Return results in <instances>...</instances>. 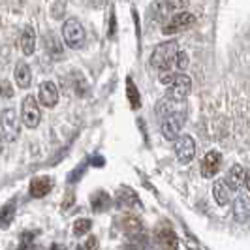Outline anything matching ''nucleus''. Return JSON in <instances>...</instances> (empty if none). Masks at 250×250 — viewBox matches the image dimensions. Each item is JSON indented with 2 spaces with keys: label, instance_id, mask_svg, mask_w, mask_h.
I'll return each instance as SVG.
<instances>
[{
  "label": "nucleus",
  "instance_id": "obj_1",
  "mask_svg": "<svg viewBox=\"0 0 250 250\" xmlns=\"http://www.w3.org/2000/svg\"><path fill=\"white\" fill-rule=\"evenodd\" d=\"M177 53H179V43L175 40H169V42H164L160 45H156L152 55H150V64L152 68H156L158 72H166V70H171V66L175 64Z\"/></svg>",
  "mask_w": 250,
  "mask_h": 250
},
{
  "label": "nucleus",
  "instance_id": "obj_2",
  "mask_svg": "<svg viewBox=\"0 0 250 250\" xmlns=\"http://www.w3.org/2000/svg\"><path fill=\"white\" fill-rule=\"evenodd\" d=\"M62 38H64V43H66L70 49H81V47L85 45V40H87L85 26L81 25L79 19L70 17V19L64 21V25H62Z\"/></svg>",
  "mask_w": 250,
  "mask_h": 250
},
{
  "label": "nucleus",
  "instance_id": "obj_3",
  "mask_svg": "<svg viewBox=\"0 0 250 250\" xmlns=\"http://www.w3.org/2000/svg\"><path fill=\"white\" fill-rule=\"evenodd\" d=\"M188 6V0H156L150 6V15L154 21H166L175 13L183 12Z\"/></svg>",
  "mask_w": 250,
  "mask_h": 250
},
{
  "label": "nucleus",
  "instance_id": "obj_4",
  "mask_svg": "<svg viewBox=\"0 0 250 250\" xmlns=\"http://www.w3.org/2000/svg\"><path fill=\"white\" fill-rule=\"evenodd\" d=\"M185 123H187V111H175L162 117V123H160L162 136L167 141H175L181 136V130H183Z\"/></svg>",
  "mask_w": 250,
  "mask_h": 250
},
{
  "label": "nucleus",
  "instance_id": "obj_5",
  "mask_svg": "<svg viewBox=\"0 0 250 250\" xmlns=\"http://www.w3.org/2000/svg\"><path fill=\"white\" fill-rule=\"evenodd\" d=\"M167 90H166V96L167 100H173V102H185L187 96L190 94L192 90V81L190 77L185 74H175V77L169 81V85H166Z\"/></svg>",
  "mask_w": 250,
  "mask_h": 250
},
{
  "label": "nucleus",
  "instance_id": "obj_6",
  "mask_svg": "<svg viewBox=\"0 0 250 250\" xmlns=\"http://www.w3.org/2000/svg\"><path fill=\"white\" fill-rule=\"evenodd\" d=\"M0 126H2V138L6 141H15L21 132V121L13 107H6L0 115Z\"/></svg>",
  "mask_w": 250,
  "mask_h": 250
},
{
  "label": "nucleus",
  "instance_id": "obj_7",
  "mask_svg": "<svg viewBox=\"0 0 250 250\" xmlns=\"http://www.w3.org/2000/svg\"><path fill=\"white\" fill-rule=\"evenodd\" d=\"M26 128H36L42 121V113L40 105L34 96H25L21 102V119H19Z\"/></svg>",
  "mask_w": 250,
  "mask_h": 250
},
{
  "label": "nucleus",
  "instance_id": "obj_8",
  "mask_svg": "<svg viewBox=\"0 0 250 250\" xmlns=\"http://www.w3.org/2000/svg\"><path fill=\"white\" fill-rule=\"evenodd\" d=\"M196 23V17H194V13L190 12H179L175 13L173 17H169L167 21H166V25H164L162 32L164 34H175V32H183V30H187L190 26Z\"/></svg>",
  "mask_w": 250,
  "mask_h": 250
},
{
  "label": "nucleus",
  "instance_id": "obj_9",
  "mask_svg": "<svg viewBox=\"0 0 250 250\" xmlns=\"http://www.w3.org/2000/svg\"><path fill=\"white\" fill-rule=\"evenodd\" d=\"M175 152L179 162L190 164L196 156V141L192 136H179L175 141Z\"/></svg>",
  "mask_w": 250,
  "mask_h": 250
},
{
  "label": "nucleus",
  "instance_id": "obj_10",
  "mask_svg": "<svg viewBox=\"0 0 250 250\" xmlns=\"http://www.w3.org/2000/svg\"><path fill=\"white\" fill-rule=\"evenodd\" d=\"M38 100L45 107H55L59 104V87L55 81H43L38 90Z\"/></svg>",
  "mask_w": 250,
  "mask_h": 250
},
{
  "label": "nucleus",
  "instance_id": "obj_11",
  "mask_svg": "<svg viewBox=\"0 0 250 250\" xmlns=\"http://www.w3.org/2000/svg\"><path fill=\"white\" fill-rule=\"evenodd\" d=\"M220 164H222V154L216 152V150H211L203 156L201 160V175L203 179H213L218 169H220Z\"/></svg>",
  "mask_w": 250,
  "mask_h": 250
},
{
  "label": "nucleus",
  "instance_id": "obj_12",
  "mask_svg": "<svg viewBox=\"0 0 250 250\" xmlns=\"http://www.w3.org/2000/svg\"><path fill=\"white\" fill-rule=\"evenodd\" d=\"M156 241H158V247L162 250L179 249V239H177L175 231L171 228H158L156 229Z\"/></svg>",
  "mask_w": 250,
  "mask_h": 250
},
{
  "label": "nucleus",
  "instance_id": "obj_13",
  "mask_svg": "<svg viewBox=\"0 0 250 250\" xmlns=\"http://www.w3.org/2000/svg\"><path fill=\"white\" fill-rule=\"evenodd\" d=\"M51 188H53V179L47 175H42V177H34L32 181H30V196L32 198H43V196H47L51 192Z\"/></svg>",
  "mask_w": 250,
  "mask_h": 250
},
{
  "label": "nucleus",
  "instance_id": "obj_14",
  "mask_svg": "<svg viewBox=\"0 0 250 250\" xmlns=\"http://www.w3.org/2000/svg\"><path fill=\"white\" fill-rule=\"evenodd\" d=\"M224 181H226V185L231 188L233 192H237L239 188L247 183V171H245V167L235 164V166L228 171V175H226Z\"/></svg>",
  "mask_w": 250,
  "mask_h": 250
},
{
  "label": "nucleus",
  "instance_id": "obj_15",
  "mask_svg": "<svg viewBox=\"0 0 250 250\" xmlns=\"http://www.w3.org/2000/svg\"><path fill=\"white\" fill-rule=\"evenodd\" d=\"M121 228H123V231H125L126 235H130V237H136V235L143 233V224H141V220H139L138 216H134V214L123 216L121 218Z\"/></svg>",
  "mask_w": 250,
  "mask_h": 250
},
{
  "label": "nucleus",
  "instance_id": "obj_16",
  "mask_svg": "<svg viewBox=\"0 0 250 250\" xmlns=\"http://www.w3.org/2000/svg\"><path fill=\"white\" fill-rule=\"evenodd\" d=\"M19 43H21V51L23 55H32L34 49H36V32L32 26H25L23 32H21V38H19Z\"/></svg>",
  "mask_w": 250,
  "mask_h": 250
},
{
  "label": "nucleus",
  "instance_id": "obj_17",
  "mask_svg": "<svg viewBox=\"0 0 250 250\" xmlns=\"http://www.w3.org/2000/svg\"><path fill=\"white\" fill-rule=\"evenodd\" d=\"M231 194H233V190L226 185L224 179H220V181H216L213 185V196L214 200H216V203L218 205H228L229 203V200H231Z\"/></svg>",
  "mask_w": 250,
  "mask_h": 250
},
{
  "label": "nucleus",
  "instance_id": "obj_18",
  "mask_svg": "<svg viewBox=\"0 0 250 250\" xmlns=\"http://www.w3.org/2000/svg\"><path fill=\"white\" fill-rule=\"evenodd\" d=\"M15 81H17V85L21 88L30 87V83H32V70H30L28 62H25V61L17 62V66H15Z\"/></svg>",
  "mask_w": 250,
  "mask_h": 250
},
{
  "label": "nucleus",
  "instance_id": "obj_19",
  "mask_svg": "<svg viewBox=\"0 0 250 250\" xmlns=\"http://www.w3.org/2000/svg\"><path fill=\"white\" fill-rule=\"evenodd\" d=\"M117 205L121 207V209H132L134 205L139 207V200L138 196H136V192L134 190H130V188H121V192L117 194Z\"/></svg>",
  "mask_w": 250,
  "mask_h": 250
},
{
  "label": "nucleus",
  "instance_id": "obj_20",
  "mask_svg": "<svg viewBox=\"0 0 250 250\" xmlns=\"http://www.w3.org/2000/svg\"><path fill=\"white\" fill-rule=\"evenodd\" d=\"M175 111H187V109H185V102H173V100L164 98V100H160L158 105H156V115H158L160 119Z\"/></svg>",
  "mask_w": 250,
  "mask_h": 250
},
{
  "label": "nucleus",
  "instance_id": "obj_21",
  "mask_svg": "<svg viewBox=\"0 0 250 250\" xmlns=\"http://www.w3.org/2000/svg\"><path fill=\"white\" fill-rule=\"evenodd\" d=\"M250 213V203H249V196L247 194H241L235 200V207H233V214L239 222H247Z\"/></svg>",
  "mask_w": 250,
  "mask_h": 250
},
{
  "label": "nucleus",
  "instance_id": "obj_22",
  "mask_svg": "<svg viewBox=\"0 0 250 250\" xmlns=\"http://www.w3.org/2000/svg\"><path fill=\"white\" fill-rule=\"evenodd\" d=\"M126 94H128V100H130V104H132V107H134V109H139L141 98H139L138 87H136V83H134L132 77L126 79Z\"/></svg>",
  "mask_w": 250,
  "mask_h": 250
},
{
  "label": "nucleus",
  "instance_id": "obj_23",
  "mask_svg": "<svg viewBox=\"0 0 250 250\" xmlns=\"http://www.w3.org/2000/svg\"><path fill=\"white\" fill-rule=\"evenodd\" d=\"M43 42H45V49L49 53L51 57H61L62 55V45H61V42H59V38L55 36V34H47V36L43 38Z\"/></svg>",
  "mask_w": 250,
  "mask_h": 250
},
{
  "label": "nucleus",
  "instance_id": "obj_24",
  "mask_svg": "<svg viewBox=\"0 0 250 250\" xmlns=\"http://www.w3.org/2000/svg\"><path fill=\"white\" fill-rule=\"evenodd\" d=\"M107 205H109V196L105 192H96L92 196V209L94 211H105Z\"/></svg>",
  "mask_w": 250,
  "mask_h": 250
},
{
  "label": "nucleus",
  "instance_id": "obj_25",
  "mask_svg": "<svg viewBox=\"0 0 250 250\" xmlns=\"http://www.w3.org/2000/svg\"><path fill=\"white\" fill-rule=\"evenodd\" d=\"M90 226H92V222L88 218H79V220H75L74 224V233L77 237H81V235H85L88 229H90Z\"/></svg>",
  "mask_w": 250,
  "mask_h": 250
},
{
  "label": "nucleus",
  "instance_id": "obj_26",
  "mask_svg": "<svg viewBox=\"0 0 250 250\" xmlns=\"http://www.w3.org/2000/svg\"><path fill=\"white\" fill-rule=\"evenodd\" d=\"M13 94H15V90H13L12 81L10 79H2L0 81V96L6 98V100H10V98H13Z\"/></svg>",
  "mask_w": 250,
  "mask_h": 250
},
{
  "label": "nucleus",
  "instance_id": "obj_27",
  "mask_svg": "<svg viewBox=\"0 0 250 250\" xmlns=\"http://www.w3.org/2000/svg\"><path fill=\"white\" fill-rule=\"evenodd\" d=\"M74 88L75 92H77V96H85V92H87V81L77 74V72L74 75Z\"/></svg>",
  "mask_w": 250,
  "mask_h": 250
},
{
  "label": "nucleus",
  "instance_id": "obj_28",
  "mask_svg": "<svg viewBox=\"0 0 250 250\" xmlns=\"http://www.w3.org/2000/svg\"><path fill=\"white\" fill-rule=\"evenodd\" d=\"M188 62H190V61H188L187 53H185V51H179V53H177V59H175V64H173V66H177L179 70H187Z\"/></svg>",
  "mask_w": 250,
  "mask_h": 250
},
{
  "label": "nucleus",
  "instance_id": "obj_29",
  "mask_svg": "<svg viewBox=\"0 0 250 250\" xmlns=\"http://www.w3.org/2000/svg\"><path fill=\"white\" fill-rule=\"evenodd\" d=\"M13 207H15V201H12L10 205H6V207H4V211H2V214H0V222H2V224H8V222L12 220Z\"/></svg>",
  "mask_w": 250,
  "mask_h": 250
},
{
  "label": "nucleus",
  "instance_id": "obj_30",
  "mask_svg": "<svg viewBox=\"0 0 250 250\" xmlns=\"http://www.w3.org/2000/svg\"><path fill=\"white\" fill-rule=\"evenodd\" d=\"M96 237H88L87 243H85V250H96Z\"/></svg>",
  "mask_w": 250,
  "mask_h": 250
},
{
  "label": "nucleus",
  "instance_id": "obj_31",
  "mask_svg": "<svg viewBox=\"0 0 250 250\" xmlns=\"http://www.w3.org/2000/svg\"><path fill=\"white\" fill-rule=\"evenodd\" d=\"M4 149V138H2V134H0V152Z\"/></svg>",
  "mask_w": 250,
  "mask_h": 250
}]
</instances>
